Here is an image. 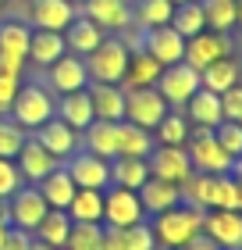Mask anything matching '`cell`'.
<instances>
[{"instance_id":"51","label":"cell","mask_w":242,"mask_h":250,"mask_svg":"<svg viewBox=\"0 0 242 250\" xmlns=\"http://www.w3.org/2000/svg\"><path fill=\"white\" fill-rule=\"evenodd\" d=\"M29 250H54V247H47V243H39L36 236H32V243H29Z\"/></svg>"},{"instance_id":"35","label":"cell","mask_w":242,"mask_h":250,"mask_svg":"<svg viewBox=\"0 0 242 250\" xmlns=\"http://www.w3.org/2000/svg\"><path fill=\"white\" fill-rule=\"evenodd\" d=\"M206 211H239V186L232 175H214L206 193Z\"/></svg>"},{"instance_id":"31","label":"cell","mask_w":242,"mask_h":250,"mask_svg":"<svg viewBox=\"0 0 242 250\" xmlns=\"http://www.w3.org/2000/svg\"><path fill=\"white\" fill-rule=\"evenodd\" d=\"M146 179H149V165H146V157H114V161H111V186L139 189Z\"/></svg>"},{"instance_id":"58","label":"cell","mask_w":242,"mask_h":250,"mask_svg":"<svg viewBox=\"0 0 242 250\" xmlns=\"http://www.w3.org/2000/svg\"><path fill=\"white\" fill-rule=\"evenodd\" d=\"M0 211H4V208H0Z\"/></svg>"},{"instance_id":"28","label":"cell","mask_w":242,"mask_h":250,"mask_svg":"<svg viewBox=\"0 0 242 250\" xmlns=\"http://www.w3.org/2000/svg\"><path fill=\"white\" fill-rule=\"evenodd\" d=\"M118 125L121 122H103V118H96L82 132L86 150L96 154V157H103V161H114V157H118Z\"/></svg>"},{"instance_id":"6","label":"cell","mask_w":242,"mask_h":250,"mask_svg":"<svg viewBox=\"0 0 242 250\" xmlns=\"http://www.w3.org/2000/svg\"><path fill=\"white\" fill-rule=\"evenodd\" d=\"M139 222H146L139 193L121 189V186L103 189V225H111V229H129V225H139Z\"/></svg>"},{"instance_id":"34","label":"cell","mask_w":242,"mask_h":250,"mask_svg":"<svg viewBox=\"0 0 242 250\" xmlns=\"http://www.w3.org/2000/svg\"><path fill=\"white\" fill-rule=\"evenodd\" d=\"M168 25L175 29L182 40H192L196 32H203V29H206V18H203V4H200V0H192V4H178Z\"/></svg>"},{"instance_id":"46","label":"cell","mask_w":242,"mask_h":250,"mask_svg":"<svg viewBox=\"0 0 242 250\" xmlns=\"http://www.w3.org/2000/svg\"><path fill=\"white\" fill-rule=\"evenodd\" d=\"M29 243H32V232L15 229V225H11L7 236H4V247H0V250H29Z\"/></svg>"},{"instance_id":"17","label":"cell","mask_w":242,"mask_h":250,"mask_svg":"<svg viewBox=\"0 0 242 250\" xmlns=\"http://www.w3.org/2000/svg\"><path fill=\"white\" fill-rule=\"evenodd\" d=\"M29 15H32V25H36V29L64 32L75 21L78 11H75V4H68V0H32Z\"/></svg>"},{"instance_id":"16","label":"cell","mask_w":242,"mask_h":250,"mask_svg":"<svg viewBox=\"0 0 242 250\" xmlns=\"http://www.w3.org/2000/svg\"><path fill=\"white\" fill-rule=\"evenodd\" d=\"M47 72H50V86L57 89V93H75V89H86V86H89L86 58H75V54L57 58Z\"/></svg>"},{"instance_id":"8","label":"cell","mask_w":242,"mask_h":250,"mask_svg":"<svg viewBox=\"0 0 242 250\" xmlns=\"http://www.w3.org/2000/svg\"><path fill=\"white\" fill-rule=\"evenodd\" d=\"M47 200H43V193L36 186H21L15 197H7V222L15 225V229H25V232H36V225L43 222V214H47Z\"/></svg>"},{"instance_id":"37","label":"cell","mask_w":242,"mask_h":250,"mask_svg":"<svg viewBox=\"0 0 242 250\" xmlns=\"http://www.w3.org/2000/svg\"><path fill=\"white\" fill-rule=\"evenodd\" d=\"M171 15H175V4L171 0H139V7L132 11V18L139 21L143 29H157V25H168Z\"/></svg>"},{"instance_id":"32","label":"cell","mask_w":242,"mask_h":250,"mask_svg":"<svg viewBox=\"0 0 242 250\" xmlns=\"http://www.w3.org/2000/svg\"><path fill=\"white\" fill-rule=\"evenodd\" d=\"M68 218L103 225V189H75L72 204H68Z\"/></svg>"},{"instance_id":"2","label":"cell","mask_w":242,"mask_h":250,"mask_svg":"<svg viewBox=\"0 0 242 250\" xmlns=\"http://www.w3.org/2000/svg\"><path fill=\"white\" fill-rule=\"evenodd\" d=\"M189 161H192V172H203V175H232L235 168V157L224 154V146L214 140V129H189Z\"/></svg>"},{"instance_id":"26","label":"cell","mask_w":242,"mask_h":250,"mask_svg":"<svg viewBox=\"0 0 242 250\" xmlns=\"http://www.w3.org/2000/svg\"><path fill=\"white\" fill-rule=\"evenodd\" d=\"M186 111H189V122L200 125V129H217V125L224 122V115H221V97L210 93V89H203V86L186 100Z\"/></svg>"},{"instance_id":"15","label":"cell","mask_w":242,"mask_h":250,"mask_svg":"<svg viewBox=\"0 0 242 250\" xmlns=\"http://www.w3.org/2000/svg\"><path fill=\"white\" fill-rule=\"evenodd\" d=\"M139 47L153 58L160 68H168V64H178V61H186V40L178 36L171 25H157V29H146V36L139 40Z\"/></svg>"},{"instance_id":"47","label":"cell","mask_w":242,"mask_h":250,"mask_svg":"<svg viewBox=\"0 0 242 250\" xmlns=\"http://www.w3.org/2000/svg\"><path fill=\"white\" fill-rule=\"evenodd\" d=\"M100 250H125L121 229H111V225H103V236H100Z\"/></svg>"},{"instance_id":"49","label":"cell","mask_w":242,"mask_h":250,"mask_svg":"<svg viewBox=\"0 0 242 250\" xmlns=\"http://www.w3.org/2000/svg\"><path fill=\"white\" fill-rule=\"evenodd\" d=\"M232 179H235V186H239V211H242V168L239 165L232 168Z\"/></svg>"},{"instance_id":"53","label":"cell","mask_w":242,"mask_h":250,"mask_svg":"<svg viewBox=\"0 0 242 250\" xmlns=\"http://www.w3.org/2000/svg\"><path fill=\"white\" fill-rule=\"evenodd\" d=\"M171 4H175V7H178V4H192V0H171Z\"/></svg>"},{"instance_id":"52","label":"cell","mask_w":242,"mask_h":250,"mask_svg":"<svg viewBox=\"0 0 242 250\" xmlns=\"http://www.w3.org/2000/svg\"><path fill=\"white\" fill-rule=\"evenodd\" d=\"M235 25H242V0H235Z\"/></svg>"},{"instance_id":"18","label":"cell","mask_w":242,"mask_h":250,"mask_svg":"<svg viewBox=\"0 0 242 250\" xmlns=\"http://www.w3.org/2000/svg\"><path fill=\"white\" fill-rule=\"evenodd\" d=\"M15 165H18L21 179L36 186V183H43V179H47V175H50V172H54V168L61 165V161H57V157H50V154H47V150H43V146H39L36 140H32V136H29V140H25V146H21V150H18V157H15Z\"/></svg>"},{"instance_id":"9","label":"cell","mask_w":242,"mask_h":250,"mask_svg":"<svg viewBox=\"0 0 242 250\" xmlns=\"http://www.w3.org/2000/svg\"><path fill=\"white\" fill-rule=\"evenodd\" d=\"M64 172L72 175V183L78 189H107L111 186V161L89 154V150H75L64 161Z\"/></svg>"},{"instance_id":"30","label":"cell","mask_w":242,"mask_h":250,"mask_svg":"<svg viewBox=\"0 0 242 250\" xmlns=\"http://www.w3.org/2000/svg\"><path fill=\"white\" fill-rule=\"evenodd\" d=\"M153 146H157L153 132H146V129H139V125H132V122L118 125V157H149Z\"/></svg>"},{"instance_id":"21","label":"cell","mask_w":242,"mask_h":250,"mask_svg":"<svg viewBox=\"0 0 242 250\" xmlns=\"http://www.w3.org/2000/svg\"><path fill=\"white\" fill-rule=\"evenodd\" d=\"M135 193H139V204H143L146 214H160V211H171V208H178V204H182L178 186L175 183H164V179H153V175H149Z\"/></svg>"},{"instance_id":"57","label":"cell","mask_w":242,"mask_h":250,"mask_svg":"<svg viewBox=\"0 0 242 250\" xmlns=\"http://www.w3.org/2000/svg\"><path fill=\"white\" fill-rule=\"evenodd\" d=\"M0 4H4V0H0Z\"/></svg>"},{"instance_id":"19","label":"cell","mask_w":242,"mask_h":250,"mask_svg":"<svg viewBox=\"0 0 242 250\" xmlns=\"http://www.w3.org/2000/svg\"><path fill=\"white\" fill-rule=\"evenodd\" d=\"M82 15L107 32V29H129L132 7H129V0H86Z\"/></svg>"},{"instance_id":"54","label":"cell","mask_w":242,"mask_h":250,"mask_svg":"<svg viewBox=\"0 0 242 250\" xmlns=\"http://www.w3.org/2000/svg\"><path fill=\"white\" fill-rule=\"evenodd\" d=\"M68 4H86V0H68Z\"/></svg>"},{"instance_id":"27","label":"cell","mask_w":242,"mask_h":250,"mask_svg":"<svg viewBox=\"0 0 242 250\" xmlns=\"http://www.w3.org/2000/svg\"><path fill=\"white\" fill-rule=\"evenodd\" d=\"M36 189L43 193V200H47L50 211H68V204H72V197H75L78 186L72 183V175L64 172V165H57L43 183H36Z\"/></svg>"},{"instance_id":"40","label":"cell","mask_w":242,"mask_h":250,"mask_svg":"<svg viewBox=\"0 0 242 250\" xmlns=\"http://www.w3.org/2000/svg\"><path fill=\"white\" fill-rule=\"evenodd\" d=\"M25 140H29V132L21 129L15 118H0V157H11V161H15L18 150L25 146Z\"/></svg>"},{"instance_id":"7","label":"cell","mask_w":242,"mask_h":250,"mask_svg":"<svg viewBox=\"0 0 242 250\" xmlns=\"http://www.w3.org/2000/svg\"><path fill=\"white\" fill-rule=\"evenodd\" d=\"M200 89V72L192 64L178 61V64H168L157 79V93L168 100V107H182L186 100Z\"/></svg>"},{"instance_id":"36","label":"cell","mask_w":242,"mask_h":250,"mask_svg":"<svg viewBox=\"0 0 242 250\" xmlns=\"http://www.w3.org/2000/svg\"><path fill=\"white\" fill-rule=\"evenodd\" d=\"M153 136H157L160 146H186V140H189V122H186V115L168 111V115L160 118V125L153 129Z\"/></svg>"},{"instance_id":"14","label":"cell","mask_w":242,"mask_h":250,"mask_svg":"<svg viewBox=\"0 0 242 250\" xmlns=\"http://www.w3.org/2000/svg\"><path fill=\"white\" fill-rule=\"evenodd\" d=\"M203 236L217 250H242V211H203Z\"/></svg>"},{"instance_id":"33","label":"cell","mask_w":242,"mask_h":250,"mask_svg":"<svg viewBox=\"0 0 242 250\" xmlns=\"http://www.w3.org/2000/svg\"><path fill=\"white\" fill-rule=\"evenodd\" d=\"M68 232H72V218H68V211H47V214H43V222L36 225V240L54 247V250H64Z\"/></svg>"},{"instance_id":"55","label":"cell","mask_w":242,"mask_h":250,"mask_svg":"<svg viewBox=\"0 0 242 250\" xmlns=\"http://www.w3.org/2000/svg\"><path fill=\"white\" fill-rule=\"evenodd\" d=\"M235 165H239V168H242V157H239V161H235Z\"/></svg>"},{"instance_id":"1","label":"cell","mask_w":242,"mask_h":250,"mask_svg":"<svg viewBox=\"0 0 242 250\" xmlns=\"http://www.w3.org/2000/svg\"><path fill=\"white\" fill-rule=\"evenodd\" d=\"M149 229H153L157 247L178 250V247H186L189 240H196V236L203 232V208H192V204H178V208H171V211L153 214Z\"/></svg>"},{"instance_id":"38","label":"cell","mask_w":242,"mask_h":250,"mask_svg":"<svg viewBox=\"0 0 242 250\" xmlns=\"http://www.w3.org/2000/svg\"><path fill=\"white\" fill-rule=\"evenodd\" d=\"M203 18H206V29L228 32L235 25V0H203Z\"/></svg>"},{"instance_id":"20","label":"cell","mask_w":242,"mask_h":250,"mask_svg":"<svg viewBox=\"0 0 242 250\" xmlns=\"http://www.w3.org/2000/svg\"><path fill=\"white\" fill-rule=\"evenodd\" d=\"M57 118L64 125H72L75 132H86L89 125L96 122L93 115V100H89V89H75V93H64L57 100Z\"/></svg>"},{"instance_id":"56","label":"cell","mask_w":242,"mask_h":250,"mask_svg":"<svg viewBox=\"0 0 242 250\" xmlns=\"http://www.w3.org/2000/svg\"><path fill=\"white\" fill-rule=\"evenodd\" d=\"M239 125H242V118H239Z\"/></svg>"},{"instance_id":"13","label":"cell","mask_w":242,"mask_h":250,"mask_svg":"<svg viewBox=\"0 0 242 250\" xmlns=\"http://www.w3.org/2000/svg\"><path fill=\"white\" fill-rule=\"evenodd\" d=\"M43 150H47L50 157H57V161H68L78 146H82V132H75L72 125H64L61 118H50V122H43L39 129H36V136H32Z\"/></svg>"},{"instance_id":"39","label":"cell","mask_w":242,"mask_h":250,"mask_svg":"<svg viewBox=\"0 0 242 250\" xmlns=\"http://www.w3.org/2000/svg\"><path fill=\"white\" fill-rule=\"evenodd\" d=\"M100 236H103V225L72 222V232H68L64 250H100Z\"/></svg>"},{"instance_id":"23","label":"cell","mask_w":242,"mask_h":250,"mask_svg":"<svg viewBox=\"0 0 242 250\" xmlns=\"http://www.w3.org/2000/svg\"><path fill=\"white\" fill-rule=\"evenodd\" d=\"M89 100H93V115L103 122H125V89L111 83H93L86 86Z\"/></svg>"},{"instance_id":"29","label":"cell","mask_w":242,"mask_h":250,"mask_svg":"<svg viewBox=\"0 0 242 250\" xmlns=\"http://www.w3.org/2000/svg\"><path fill=\"white\" fill-rule=\"evenodd\" d=\"M239 83H242V68L232 58H221V61H214L210 68H203V72H200V86L210 89V93H217V97H221L224 89L239 86Z\"/></svg>"},{"instance_id":"50","label":"cell","mask_w":242,"mask_h":250,"mask_svg":"<svg viewBox=\"0 0 242 250\" xmlns=\"http://www.w3.org/2000/svg\"><path fill=\"white\" fill-rule=\"evenodd\" d=\"M7 229H11V222H7V214L0 211V247H4V236H7Z\"/></svg>"},{"instance_id":"44","label":"cell","mask_w":242,"mask_h":250,"mask_svg":"<svg viewBox=\"0 0 242 250\" xmlns=\"http://www.w3.org/2000/svg\"><path fill=\"white\" fill-rule=\"evenodd\" d=\"M221 115H224V122H239L242 118V83L221 93Z\"/></svg>"},{"instance_id":"4","label":"cell","mask_w":242,"mask_h":250,"mask_svg":"<svg viewBox=\"0 0 242 250\" xmlns=\"http://www.w3.org/2000/svg\"><path fill=\"white\" fill-rule=\"evenodd\" d=\"M11 118H15L21 129H32L36 132L43 122H50L54 115H57V104H54V97L47 93L43 86H18V93H15V104H11V111H7Z\"/></svg>"},{"instance_id":"42","label":"cell","mask_w":242,"mask_h":250,"mask_svg":"<svg viewBox=\"0 0 242 250\" xmlns=\"http://www.w3.org/2000/svg\"><path fill=\"white\" fill-rule=\"evenodd\" d=\"M121 240H125V250H157V240H153L149 222H139V225L121 229Z\"/></svg>"},{"instance_id":"48","label":"cell","mask_w":242,"mask_h":250,"mask_svg":"<svg viewBox=\"0 0 242 250\" xmlns=\"http://www.w3.org/2000/svg\"><path fill=\"white\" fill-rule=\"evenodd\" d=\"M178 250H217V247H214V240H206V236L200 232L196 240H189L186 247H178Z\"/></svg>"},{"instance_id":"22","label":"cell","mask_w":242,"mask_h":250,"mask_svg":"<svg viewBox=\"0 0 242 250\" xmlns=\"http://www.w3.org/2000/svg\"><path fill=\"white\" fill-rule=\"evenodd\" d=\"M64 32H68L64 47H68V54H75V58H89V54L103 43V29L96 25V21H89L86 15H75V21Z\"/></svg>"},{"instance_id":"41","label":"cell","mask_w":242,"mask_h":250,"mask_svg":"<svg viewBox=\"0 0 242 250\" xmlns=\"http://www.w3.org/2000/svg\"><path fill=\"white\" fill-rule=\"evenodd\" d=\"M214 140L221 143L224 154H232L235 161L242 157V125H239V122H221V125L214 129Z\"/></svg>"},{"instance_id":"24","label":"cell","mask_w":242,"mask_h":250,"mask_svg":"<svg viewBox=\"0 0 242 250\" xmlns=\"http://www.w3.org/2000/svg\"><path fill=\"white\" fill-rule=\"evenodd\" d=\"M68 47H64V32H47V29H36L29 36V54L25 61H32L36 68H50L57 58H64Z\"/></svg>"},{"instance_id":"25","label":"cell","mask_w":242,"mask_h":250,"mask_svg":"<svg viewBox=\"0 0 242 250\" xmlns=\"http://www.w3.org/2000/svg\"><path fill=\"white\" fill-rule=\"evenodd\" d=\"M160 68L143 47H132L129 54V68H125V79H121V89H143V86H157L160 79Z\"/></svg>"},{"instance_id":"43","label":"cell","mask_w":242,"mask_h":250,"mask_svg":"<svg viewBox=\"0 0 242 250\" xmlns=\"http://www.w3.org/2000/svg\"><path fill=\"white\" fill-rule=\"evenodd\" d=\"M21 186H25V179H21L18 165L11 161V157H0V200L15 197V193H18Z\"/></svg>"},{"instance_id":"11","label":"cell","mask_w":242,"mask_h":250,"mask_svg":"<svg viewBox=\"0 0 242 250\" xmlns=\"http://www.w3.org/2000/svg\"><path fill=\"white\" fill-rule=\"evenodd\" d=\"M232 54V43H228V32H214V29H203L196 32L192 40H186V64H192L196 72L210 68L214 61H221Z\"/></svg>"},{"instance_id":"12","label":"cell","mask_w":242,"mask_h":250,"mask_svg":"<svg viewBox=\"0 0 242 250\" xmlns=\"http://www.w3.org/2000/svg\"><path fill=\"white\" fill-rule=\"evenodd\" d=\"M146 165H149L153 179H164V183H175V186H182L192 175V161H189L186 146H153Z\"/></svg>"},{"instance_id":"3","label":"cell","mask_w":242,"mask_h":250,"mask_svg":"<svg viewBox=\"0 0 242 250\" xmlns=\"http://www.w3.org/2000/svg\"><path fill=\"white\" fill-rule=\"evenodd\" d=\"M129 43L125 40H107L103 36V43L86 58V72L93 83H111V86H121L125 79V68H129Z\"/></svg>"},{"instance_id":"45","label":"cell","mask_w":242,"mask_h":250,"mask_svg":"<svg viewBox=\"0 0 242 250\" xmlns=\"http://www.w3.org/2000/svg\"><path fill=\"white\" fill-rule=\"evenodd\" d=\"M18 79L21 75H11V72H0V115H7L11 104H15V93H18Z\"/></svg>"},{"instance_id":"5","label":"cell","mask_w":242,"mask_h":250,"mask_svg":"<svg viewBox=\"0 0 242 250\" xmlns=\"http://www.w3.org/2000/svg\"><path fill=\"white\" fill-rule=\"evenodd\" d=\"M164 115H168V100L157 93V86L125 89V122H132V125H139V129L153 132Z\"/></svg>"},{"instance_id":"10","label":"cell","mask_w":242,"mask_h":250,"mask_svg":"<svg viewBox=\"0 0 242 250\" xmlns=\"http://www.w3.org/2000/svg\"><path fill=\"white\" fill-rule=\"evenodd\" d=\"M29 36L32 29L21 21H0V72L21 75L25 54H29Z\"/></svg>"}]
</instances>
